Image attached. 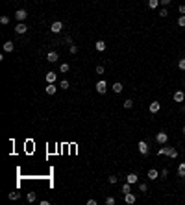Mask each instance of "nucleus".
<instances>
[{
    "instance_id": "1",
    "label": "nucleus",
    "mask_w": 185,
    "mask_h": 205,
    "mask_svg": "<svg viewBox=\"0 0 185 205\" xmlns=\"http://www.w3.org/2000/svg\"><path fill=\"white\" fill-rule=\"evenodd\" d=\"M156 140H157V144H167V140H168V135L165 131H159L156 135Z\"/></svg>"
},
{
    "instance_id": "2",
    "label": "nucleus",
    "mask_w": 185,
    "mask_h": 205,
    "mask_svg": "<svg viewBox=\"0 0 185 205\" xmlns=\"http://www.w3.org/2000/svg\"><path fill=\"white\" fill-rule=\"evenodd\" d=\"M61 30H63V22H61V21L52 22V26H50V31H52V33H59Z\"/></svg>"
},
{
    "instance_id": "3",
    "label": "nucleus",
    "mask_w": 185,
    "mask_h": 205,
    "mask_svg": "<svg viewBox=\"0 0 185 205\" xmlns=\"http://www.w3.org/2000/svg\"><path fill=\"white\" fill-rule=\"evenodd\" d=\"M106 91H108V83H106V80H100V81L96 83V93L106 94Z\"/></svg>"
},
{
    "instance_id": "4",
    "label": "nucleus",
    "mask_w": 185,
    "mask_h": 205,
    "mask_svg": "<svg viewBox=\"0 0 185 205\" xmlns=\"http://www.w3.org/2000/svg\"><path fill=\"white\" fill-rule=\"evenodd\" d=\"M26 17H28V13H26V9H17V13H15V19H17L19 22H24Z\"/></svg>"
},
{
    "instance_id": "5",
    "label": "nucleus",
    "mask_w": 185,
    "mask_h": 205,
    "mask_svg": "<svg viewBox=\"0 0 185 205\" xmlns=\"http://www.w3.org/2000/svg\"><path fill=\"white\" fill-rule=\"evenodd\" d=\"M15 31H17L19 35H22V33H26V31H28V26H26L24 22H19V24L15 26Z\"/></svg>"
},
{
    "instance_id": "6",
    "label": "nucleus",
    "mask_w": 185,
    "mask_h": 205,
    "mask_svg": "<svg viewBox=\"0 0 185 205\" xmlns=\"http://www.w3.org/2000/svg\"><path fill=\"white\" fill-rule=\"evenodd\" d=\"M183 100H185V93H183V91H176V93H174V102L182 104Z\"/></svg>"
},
{
    "instance_id": "7",
    "label": "nucleus",
    "mask_w": 185,
    "mask_h": 205,
    "mask_svg": "<svg viewBox=\"0 0 185 205\" xmlns=\"http://www.w3.org/2000/svg\"><path fill=\"white\" fill-rule=\"evenodd\" d=\"M137 146H139V152L143 153V155H148V142H144V140H141V142L137 144Z\"/></svg>"
},
{
    "instance_id": "8",
    "label": "nucleus",
    "mask_w": 185,
    "mask_h": 205,
    "mask_svg": "<svg viewBox=\"0 0 185 205\" xmlns=\"http://www.w3.org/2000/svg\"><path fill=\"white\" fill-rule=\"evenodd\" d=\"M57 59H59L57 52H48V54H46V61H50V63H56Z\"/></svg>"
},
{
    "instance_id": "9",
    "label": "nucleus",
    "mask_w": 185,
    "mask_h": 205,
    "mask_svg": "<svg viewBox=\"0 0 185 205\" xmlns=\"http://www.w3.org/2000/svg\"><path fill=\"white\" fill-rule=\"evenodd\" d=\"M126 181H128L130 185H135L137 181H139V176H137V174H133V172H132V174H128V177H126Z\"/></svg>"
},
{
    "instance_id": "10",
    "label": "nucleus",
    "mask_w": 185,
    "mask_h": 205,
    "mask_svg": "<svg viewBox=\"0 0 185 205\" xmlns=\"http://www.w3.org/2000/svg\"><path fill=\"white\" fill-rule=\"evenodd\" d=\"M56 78H57V74L54 72V70L46 72V81H48V83H56Z\"/></svg>"
},
{
    "instance_id": "11",
    "label": "nucleus",
    "mask_w": 185,
    "mask_h": 205,
    "mask_svg": "<svg viewBox=\"0 0 185 205\" xmlns=\"http://www.w3.org/2000/svg\"><path fill=\"white\" fill-rule=\"evenodd\" d=\"M124 202L128 203V205H133V203H135V196H133L132 192H128V194H124Z\"/></svg>"
},
{
    "instance_id": "12",
    "label": "nucleus",
    "mask_w": 185,
    "mask_h": 205,
    "mask_svg": "<svg viewBox=\"0 0 185 205\" xmlns=\"http://www.w3.org/2000/svg\"><path fill=\"white\" fill-rule=\"evenodd\" d=\"M148 109H150V113H159L161 104H159V102H152V104H150V107H148Z\"/></svg>"
},
{
    "instance_id": "13",
    "label": "nucleus",
    "mask_w": 185,
    "mask_h": 205,
    "mask_svg": "<svg viewBox=\"0 0 185 205\" xmlns=\"http://www.w3.org/2000/svg\"><path fill=\"white\" fill-rule=\"evenodd\" d=\"M157 177H159V172L156 170V168H150V170H148V179H157Z\"/></svg>"
},
{
    "instance_id": "14",
    "label": "nucleus",
    "mask_w": 185,
    "mask_h": 205,
    "mask_svg": "<svg viewBox=\"0 0 185 205\" xmlns=\"http://www.w3.org/2000/svg\"><path fill=\"white\" fill-rule=\"evenodd\" d=\"M13 50H15V45H13L11 41H6V43H4V52H13Z\"/></svg>"
},
{
    "instance_id": "15",
    "label": "nucleus",
    "mask_w": 185,
    "mask_h": 205,
    "mask_svg": "<svg viewBox=\"0 0 185 205\" xmlns=\"http://www.w3.org/2000/svg\"><path fill=\"white\" fill-rule=\"evenodd\" d=\"M94 48H96V52H104V50H106V43L104 41H96Z\"/></svg>"
},
{
    "instance_id": "16",
    "label": "nucleus",
    "mask_w": 185,
    "mask_h": 205,
    "mask_svg": "<svg viewBox=\"0 0 185 205\" xmlns=\"http://www.w3.org/2000/svg\"><path fill=\"white\" fill-rule=\"evenodd\" d=\"M56 83H48L46 85V94H56Z\"/></svg>"
},
{
    "instance_id": "17",
    "label": "nucleus",
    "mask_w": 185,
    "mask_h": 205,
    "mask_svg": "<svg viewBox=\"0 0 185 205\" xmlns=\"http://www.w3.org/2000/svg\"><path fill=\"white\" fill-rule=\"evenodd\" d=\"M113 91H115L117 94H120L124 91V87H122V83H119V81H117V83H113Z\"/></svg>"
},
{
    "instance_id": "18",
    "label": "nucleus",
    "mask_w": 185,
    "mask_h": 205,
    "mask_svg": "<svg viewBox=\"0 0 185 205\" xmlns=\"http://www.w3.org/2000/svg\"><path fill=\"white\" fill-rule=\"evenodd\" d=\"M168 157H170V159H176V157H178V150L176 148H168V153H167Z\"/></svg>"
},
{
    "instance_id": "19",
    "label": "nucleus",
    "mask_w": 185,
    "mask_h": 205,
    "mask_svg": "<svg viewBox=\"0 0 185 205\" xmlns=\"http://www.w3.org/2000/svg\"><path fill=\"white\" fill-rule=\"evenodd\" d=\"M178 176H180V177H185V163H180V166H178Z\"/></svg>"
},
{
    "instance_id": "20",
    "label": "nucleus",
    "mask_w": 185,
    "mask_h": 205,
    "mask_svg": "<svg viewBox=\"0 0 185 205\" xmlns=\"http://www.w3.org/2000/svg\"><path fill=\"white\" fill-rule=\"evenodd\" d=\"M159 4H161L159 0H148V7H150V9H156Z\"/></svg>"
},
{
    "instance_id": "21",
    "label": "nucleus",
    "mask_w": 185,
    "mask_h": 205,
    "mask_svg": "<svg viewBox=\"0 0 185 205\" xmlns=\"http://www.w3.org/2000/svg\"><path fill=\"white\" fill-rule=\"evenodd\" d=\"M7 198H9V200H19V198H21V192H17V190H15V192H9V194H7Z\"/></svg>"
},
{
    "instance_id": "22",
    "label": "nucleus",
    "mask_w": 185,
    "mask_h": 205,
    "mask_svg": "<svg viewBox=\"0 0 185 205\" xmlns=\"http://www.w3.org/2000/svg\"><path fill=\"white\" fill-rule=\"evenodd\" d=\"M69 70H70V67L67 65V63H61V65H59V72L65 74V72H69Z\"/></svg>"
},
{
    "instance_id": "23",
    "label": "nucleus",
    "mask_w": 185,
    "mask_h": 205,
    "mask_svg": "<svg viewBox=\"0 0 185 205\" xmlns=\"http://www.w3.org/2000/svg\"><path fill=\"white\" fill-rule=\"evenodd\" d=\"M35 198H37V196H35V192H28V194H26V200H28L30 203H33Z\"/></svg>"
},
{
    "instance_id": "24",
    "label": "nucleus",
    "mask_w": 185,
    "mask_h": 205,
    "mask_svg": "<svg viewBox=\"0 0 185 205\" xmlns=\"http://www.w3.org/2000/svg\"><path fill=\"white\" fill-rule=\"evenodd\" d=\"M122 105H124V109H132V107H133V102L128 98V100H124V104H122Z\"/></svg>"
},
{
    "instance_id": "25",
    "label": "nucleus",
    "mask_w": 185,
    "mask_h": 205,
    "mask_svg": "<svg viewBox=\"0 0 185 205\" xmlns=\"http://www.w3.org/2000/svg\"><path fill=\"white\" fill-rule=\"evenodd\" d=\"M168 148H157V155H167Z\"/></svg>"
},
{
    "instance_id": "26",
    "label": "nucleus",
    "mask_w": 185,
    "mask_h": 205,
    "mask_svg": "<svg viewBox=\"0 0 185 205\" xmlns=\"http://www.w3.org/2000/svg\"><path fill=\"white\" fill-rule=\"evenodd\" d=\"M122 192H124V194L132 192V188H130V183H128V181H126V185H122Z\"/></svg>"
},
{
    "instance_id": "27",
    "label": "nucleus",
    "mask_w": 185,
    "mask_h": 205,
    "mask_svg": "<svg viewBox=\"0 0 185 205\" xmlns=\"http://www.w3.org/2000/svg\"><path fill=\"white\" fill-rule=\"evenodd\" d=\"M106 205H115V198H113V196H108V198H106Z\"/></svg>"
},
{
    "instance_id": "28",
    "label": "nucleus",
    "mask_w": 185,
    "mask_h": 205,
    "mask_svg": "<svg viewBox=\"0 0 185 205\" xmlns=\"http://www.w3.org/2000/svg\"><path fill=\"white\" fill-rule=\"evenodd\" d=\"M0 22H2V24H9V17H7V15H2V17H0Z\"/></svg>"
},
{
    "instance_id": "29",
    "label": "nucleus",
    "mask_w": 185,
    "mask_h": 205,
    "mask_svg": "<svg viewBox=\"0 0 185 205\" xmlns=\"http://www.w3.org/2000/svg\"><path fill=\"white\" fill-rule=\"evenodd\" d=\"M178 26H182V28H185V15H182V17L178 19Z\"/></svg>"
},
{
    "instance_id": "30",
    "label": "nucleus",
    "mask_w": 185,
    "mask_h": 205,
    "mask_svg": "<svg viewBox=\"0 0 185 205\" xmlns=\"http://www.w3.org/2000/svg\"><path fill=\"white\" fill-rule=\"evenodd\" d=\"M108 181H109L111 185H115L117 181H119V177H117V176H109V177H108Z\"/></svg>"
},
{
    "instance_id": "31",
    "label": "nucleus",
    "mask_w": 185,
    "mask_h": 205,
    "mask_svg": "<svg viewBox=\"0 0 185 205\" xmlns=\"http://www.w3.org/2000/svg\"><path fill=\"white\" fill-rule=\"evenodd\" d=\"M139 190H141V192H146V190H148V185H146V183H139Z\"/></svg>"
},
{
    "instance_id": "32",
    "label": "nucleus",
    "mask_w": 185,
    "mask_h": 205,
    "mask_svg": "<svg viewBox=\"0 0 185 205\" xmlns=\"http://www.w3.org/2000/svg\"><path fill=\"white\" fill-rule=\"evenodd\" d=\"M59 87H61V89H69V87H70V83H69L67 80H63L61 83H59Z\"/></svg>"
},
{
    "instance_id": "33",
    "label": "nucleus",
    "mask_w": 185,
    "mask_h": 205,
    "mask_svg": "<svg viewBox=\"0 0 185 205\" xmlns=\"http://www.w3.org/2000/svg\"><path fill=\"white\" fill-rule=\"evenodd\" d=\"M178 67H180V70H185V59H180V61H178Z\"/></svg>"
},
{
    "instance_id": "34",
    "label": "nucleus",
    "mask_w": 185,
    "mask_h": 205,
    "mask_svg": "<svg viewBox=\"0 0 185 205\" xmlns=\"http://www.w3.org/2000/svg\"><path fill=\"white\" fill-rule=\"evenodd\" d=\"M167 15H168V11L165 9V7H161L159 9V17H167Z\"/></svg>"
},
{
    "instance_id": "35",
    "label": "nucleus",
    "mask_w": 185,
    "mask_h": 205,
    "mask_svg": "<svg viewBox=\"0 0 185 205\" xmlns=\"http://www.w3.org/2000/svg\"><path fill=\"white\" fill-rule=\"evenodd\" d=\"M78 52V46L76 45H70V54H76Z\"/></svg>"
},
{
    "instance_id": "36",
    "label": "nucleus",
    "mask_w": 185,
    "mask_h": 205,
    "mask_svg": "<svg viewBox=\"0 0 185 205\" xmlns=\"http://www.w3.org/2000/svg\"><path fill=\"white\" fill-rule=\"evenodd\" d=\"M96 74H104V67H102V65L96 67Z\"/></svg>"
},
{
    "instance_id": "37",
    "label": "nucleus",
    "mask_w": 185,
    "mask_h": 205,
    "mask_svg": "<svg viewBox=\"0 0 185 205\" xmlns=\"http://www.w3.org/2000/svg\"><path fill=\"white\" fill-rule=\"evenodd\" d=\"M159 2H161V6H168V4H170L172 0H159Z\"/></svg>"
},
{
    "instance_id": "38",
    "label": "nucleus",
    "mask_w": 185,
    "mask_h": 205,
    "mask_svg": "<svg viewBox=\"0 0 185 205\" xmlns=\"http://www.w3.org/2000/svg\"><path fill=\"white\" fill-rule=\"evenodd\" d=\"M87 205H98V202H96V200H89Z\"/></svg>"
},
{
    "instance_id": "39",
    "label": "nucleus",
    "mask_w": 185,
    "mask_h": 205,
    "mask_svg": "<svg viewBox=\"0 0 185 205\" xmlns=\"http://www.w3.org/2000/svg\"><path fill=\"white\" fill-rule=\"evenodd\" d=\"M167 176H168V170H167V168H165V170L161 172V177H167Z\"/></svg>"
},
{
    "instance_id": "40",
    "label": "nucleus",
    "mask_w": 185,
    "mask_h": 205,
    "mask_svg": "<svg viewBox=\"0 0 185 205\" xmlns=\"http://www.w3.org/2000/svg\"><path fill=\"white\" fill-rule=\"evenodd\" d=\"M180 13H182V15H185V6H180Z\"/></svg>"
},
{
    "instance_id": "41",
    "label": "nucleus",
    "mask_w": 185,
    "mask_h": 205,
    "mask_svg": "<svg viewBox=\"0 0 185 205\" xmlns=\"http://www.w3.org/2000/svg\"><path fill=\"white\" fill-rule=\"evenodd\" d=\"M183 135H185V126H183Z\"/></svg>"
}]
</instances>
